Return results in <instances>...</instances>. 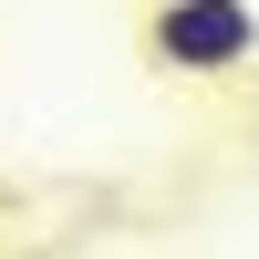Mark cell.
Wrapping results in <instances>:
<instances>
[{
	"label": "cell",
	"mask_w": 259,
	"mask_h": 259,
	"mask_svg": "<svg viewBox=\"0 0 259 259\" xmlns=\"http://www.w3.org/2000/svg\"><path fill=\"white\" fill-rule=\"evenodd\" d=\"M145 62L177 83H228L259 62V0H145Z\"/></svg>",
	"instance_id": "cell-1"
}]
</instances>
